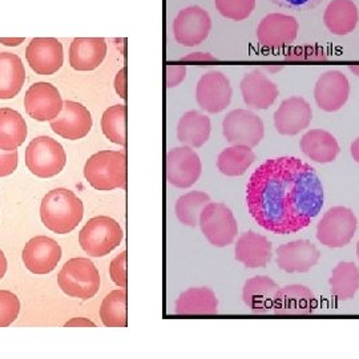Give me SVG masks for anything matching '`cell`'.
I'll list each match as a JSON object with an SVG mask.
<instances>
[{"mask_svg":"<svg viewBox=\"0 0 359 359\" xmlns=\"http://www.w3.org/2000/svg\"><path fill=\"white\" fill-rule=\"evenodd\" d=\"M216 57L212 53L206 52H194L182 57V62H215Z\"/></svg>","mask_w":359,"mask_h":359,"instance_id":"ee69618b","label":"cell"},{"mask_svg":"<svg viewBox=\"0 0 359 359\" xmlns=\"http://www.w3.org/2000/svg\"><path fill=\"white\" fill-rule=\"evenodd\" d=\"M18 168V151H1L0 149V177L13 175Z\"/></svg>","mask_w":359,"mask_h":359,"instance_id":"60d3db41","label":"cell"},{"mask_svg":"<svg viewBox=\"0 0 359 359\" xmlns=\"http://www.w3.org/2000/svg\"><path fill=\"white\" fill-rule=\"evenodd\" d=\"M96 327V323L88 318H72L65 323V327Z\"/></svg>","mask_w":359,"mask_h":359,"instance_id":"f6af8a7d","label":"cell"},{"mask_svg":"<svg viewBox=\"0 0 359 359\" xmlns=\"http://www.w3.org/2000/svg\"><path fill=\"white\" fill-rule=\"evenodd\" d=\"M115 90L121 99H127L126 95V68H121L115 77Z\"/></svg>","mask_w":359,"mask_h":359,"instance_id":"7bdbcfd3","label":"cell"},{"mask_svg":"<svg viewBox=\"0 0 359 359\" xmlns=\"http://www.w3.org/2000/svg\"><path fill=\"white\" fill-rule=\"evenodd\" d=\"M273 246L269 240L256 231H248L243 233L234 250V258L241 262L248 269L264 268L271 259Z\"/></svg>","mask_w":359,"mask_h":359,"instance_id":"603a6c76","label":"cell"},{"mask_svg":"<svg viewBox=\"0 0 359 359\" xmlns=\"http://www.w3.org/2000/svg\"><path fill=\"white\" fill-rule=\"evenodd\" d=\"M107 56L103 38H76L69 47V65L76 71H95Z\"/></svg>","mask_w":359,"mask_h":359,"instance_id":"cb8c5ba5","label":"cell"},{"mask_svg":"<svg viewBox=\"0 0 359 359\" xmlns=\"http://www.w3.org/2000/svg\"><path fill=\"white\" fill-rule=\"evenodd\" d=\"M7 268H8L7 258L4 256L3 250L0 249V280L4 277V274H6V271H7Z\"/></svg>","mask_w":359,"mask_h":359,"instance_id":"7dc6e473","label":"cell"},{"mask_svg":"<svg viewBox=\"0 0 359 359\" xmlns=\"http://www.w3.org/2000/svg\"><path fill=\"white\" fill-rule=\"evenodd\" d=\"M100 318L107 327L127 326V293L121 287L107 295L100 306Z\"/></svg>","mask_w":359,"mask_h":359,"instance_id":"e575fe53","label":"cell"},{"mask_svg":"<svg viewBox=\"0 0 359 359\" xmlns=\"http://www.w3.org/2000/svg\"><path fill=\"white\" fill-rule=\"evenodd\" d=\"M84 176L97 191L124 189L127 184V160L123 151H100L90 156Z\"/></svg>","mask_w":359,"mask_h":359,"instance_id":"3957f363","label":"cell"},{"mask_svg":"<svg viewBox=\"0 0 359 359\" xmlns=\"http://www.w3.org/2000/svg\"><path fill=\"white\" fill-rule=\"evenodd\" d=\"M218 13L234 22H241L256 8V0H215Z\"/></svg>","mask_w":359,"mask_h":359,"instance_id":"8d00e7d4","label":"cell"},{"mask_svg":"<svg viewBox=\"0 0 359 359\" xmlns=\"http://www.w3.org/2000/svg\"><path fill=\"white\" fill-rule=\"evenodd\" d=\"M212 29V19L204 8L191 6L181 10L173 22L176 41L185 47L201 44Z\"/></svg>","mask_w":359,"mask_h":359,"instance_id":"8fae6325","label":"cell"},{"mask_svg":"<svg viewBox=\"0 0 359 359\" xmlns=\"http://www.w3.org/2000/svg\"><path fill=\"white\" fill-rule=\"evenodd\" d=\"M350 69H351L357 76H359V65H353V67H350Z\"/></svg>","mask_w":359,"mask_h":359,"instance_id":"681fc988","label":"cell"},{"mask_svg":"<svg viewBox=\"0 0 359 359\" xmlns=\"http://www.w3.org/2000/svg\"><path fill=\"white\" fill-rule=\"evenodd\" d=\"M256 160L252 148L245 145H231L224 149L217 157L218 170L229 177L243 176Z\"/></svg>","mask_w":359,"mask_h":359,"instance_id":"d6a6232c","label":"cell"},{"mask_svg":"<svg viewBox=\"0 0 359 359\" xmlns=\"http://www.w3.org/2000/svg\"><path fill=\"white\" fill-rule=\"evenodd\" d=\"M126 105L117 104L109 107L102 117L104 136L114 144L126 145Z\"/></svg>","mask_w":359,"mask_h":359,"instance_id":"d590c367","label":"cell"},{"mask_svg":"<svg viewBox=\"0 0 359 359\" xmlns=\"http://www.w3.org/2000/svg\"><path fill=\"white\" fill-rule=\"evenodd\" d=\"M26 81V69L20 57L11 52L0 53V100L19 95Z\"/></svg>","mask_w":359,"mask_h":359,"instance_id":"83f0119b","label":"cell"},{"mask_svg":"<svg viewBox=\"0 0 359 359\" xmlns=\"http://www.w3.org/2000/svg\"><path fill=\"white\" fill-rule=\"evenodd\" d=\"M210 118L198 111L184 114L177 124L179 142L191 148H201L210 137Z\"/></svg>","mask_w":359,"mask_h":359,"instance_id":"f546056e","label":"cell"},{"mask_svg":"<svg viewBox=\"0 0 359 359\" xmlns=\"http://www.w3.org/2000/svg\"><path fill=\"white\" fill-rule=\"evenodd\" d=\"M273 4L283 10L297 13H308L318 7L323 0H270Z\"/></svg>","mask_w":359,"mask_h":359,"instance_id":"ab89813d","label":"cell"},{"mask_svg":"<svg viewBox=\"0 0 359 359\" xmlns=\"http://www.w3.org/2000/svg\"><path fill=\"white\" fill-rule=\"evenodd\" d=\"M67 164L63 145L50 136H39L26 149V165L32 175L50 179L59 175Z\"/></svg>","mask_w":359,"mask_h":359,"instance_id":"8992f818","label":"cell"},{"mask_svg":"<svg viewBox=\"0 0 359 359\" xmlns=\"http://www.w3.org/2000/svg\"><path fill=\"white\" fill-rule=\"evenodd\" d=\"M330 292L335 299H353L359 290V269L354 262H339L329 280Z\"/></svg>","mask_w":359,"mask_h":359,"instance_id":"1f68e13d","label":"cell"},{"mask_svg":"<svg viewBox=\"0 0 359 359\" xmlns=\"http://www.w3.org/2000/svg\"><path fill=\"white\" fill-rule=\"evenodd\" d=\"M240 90L244 103L252 109H268L278 97L277 86L259 69H255L243 77Z\"/></svg>","mask_w":359,"mask_h":359,"instance_id":"7402d4cb","label":"cell"},{"mask_svg":"<svg viewBox=\"0 0 359 359\" xmlns=\"http://www.w3.org/2000/svg\"><path fill=\"white\" fill-rule=\"evenodd\" d=\"M63 99L55 86L46 81L32 84L25 96V108L36 121H51L60 114Z\"/></svg>","mask_w":359,"mask_h":359,"instance_id":"9a60e30c","label":"cell"},{"mask_svg":"<svg viewBox=\"0 0 359 359\" xmlns=\"http://www.w3.org/2000/svg\"><path fill=\"white\" fill-rule=\"evenodd\" d=\"M57 283L65 294L90 299L100 287L99 270L88 258H72L57 274Z\"/></svg>","mask_w":359,"mask_h":359,"instance_id":"277c9868","label":"cell"},{"mask_svg":"<svg viewBox=\"0 0 359 359\" xmlns=\"http://www.w3.org/2000/svg\"><path fill=\"white\" fill-rule=\"evenodd\" d=\"M187 75L185 65H168L167 75H165V84L168 88H175L181 84Z\"/></svg>","mask_w":359,"mask_h":359,"instance_id":"b9f144b4","label":"cell"},{"mask_svg":"<svg viewBox=\"0 0 359 359\" xmlns=\"http://www.w3.org/2000/svg\"><path fill=\"white\" fill-rule=\"evenodd\" d=\"M350 81L341 71L325 72L314 87V99L325 112L339 111L348 100Z\"/></svg>","mask_w":359,"mask_h":359,"instance_id":"e0dca14e","label":"cell"},{"mask_svg":"<svg viewBox=\"0 0 359 359\" xmlns=\"http://www.w3.org/2000/svg\"><path fill=\"white\" fill-rule=\"evenodd\" d=\"M313 118L310 104L304 99L293 96L283 100L274 114V126L280 135L295 136L308 128Z\"/></svg>","mask_w":359,"mask_h":359,"instance_id":"d6986e66","label":"cell"},{"mask_svg":"<svg viewBox=\"0 0 359 359\" xmlns=\"http://www.w3.org/2000/svg\"><path fill=\"white\" fill-rule=\"evenodd\" d=\"M27 124L23 116L11 108H0V149L13 151L26 142Z\"/></svg>","mask_w":359,"mask_h":359,"instance_id":"4dcf8cb0","label":"cell"},{"mask_svg":"<svg viewBox=\"0 0 359 359\" xmlns=\"http://www.w3.org/2000/svg\"><path fill=\"white\" fill-rule=\"evenodd\" d=\"M26 59L34 72L50 76L63 67L65 48L57 39H32L27 47Z\"/></svg>","mask_w":359,"mask_h":359,"instance_id":"4fadbf2b","label":"cell"},{"mask_svg":"<svg viewBox=\"0 0 359 359\" xmlns=\"http://www.w3.org/2000/svg\"><path fill=\"white\" fill-rule=\"evenodd\" d=\"M203 172V164L198 154L191 147L173 148L167 154L165 175L168 182L176 188H191Z\"/></svg>","mask_w":359,"mask_h":359,"instance_id":"30bf717a","label":"cell"},{"mask_svg":"<svg viewBox=\"0 0 359 359\" xmlns=\"http://www.w3.org/2000/svg\"><path fill=\"white\" fill-rule=\"evenodd\" d=\"M357 225L358 221L351 209L346 206H333L320 221L317 238L327 248H344L353 240Z\"/></svg>","mask_w":359,"mask_h":359,"instance_id":"52a82bcc","label":"cell"},{"mask_svg":"<svg viewBox=\"0 0 359 359\" xmlns=\"http://www.w3.org/2000/svg\"><path fill=\"white\" fill-rule=\"evenodd\" d=\"M350 149H351V156H353V158L355 160V163H357V164H359V137L353 142Z\"/></svg>","mask_w":359,"mask_h":359,"instance_id":"c3c4849f","label":"cell"},{"mask_svg":"<svg viewBox=\"0 0 359 359\" xmlns=\"http://www.w3.org/2000/svg\"><path fill=\"white\" fill-rule=\"evenodd\" d=\"M209 203H210V197L205 192L193 191V192L187 193L181 196L176 203L175 206L176 217L182 225L194 228L200 222L203 209Z\"/></svg>","mask_w":359,"mask_h":359,"instance_id":"836d02e7","label":"cell"},{"mask_svg":"<svg viewBox=\"0 0 359 359\" xmlns=\"http://www.w3.org/2000/svg\"><path fill=\"white\" fill-rule=\"evenodd\" d=\"M231 81L222 72H206L197 83L196 100L209 114H219L229 107L231 100Z\"/></svg>","mask_w":359,"mask_h":359,"instance_id":"7c38bea8","label":"cell"},{"mask_svg":"<svg viewBox=\"0 0 359 359\" xmlns=\"http://www.w3.org/2000/svg\"><path fill=\"white\" fill-rule=\"evenodd\" d=\"M246 204L262 229L292 234L308 228L321 212L323 187L314 168L299 158H270L248 181Z\"/></svg>","mask_w":359,"mask_h":359,"instance_id":"6da1fadb","label":"cell"},{"mask_svg":"<svg viewBox=\"0 0 359 359\" xmlns=\"http://www.w3.org/2000/svg\"><path fill=\"white\" fill-rule=\"evenodd\" d=\"M26 39L25 38H0V43L7 47H18L20 46Z\"/></svg>","mask_w":359,"mask_h":359,"instance_id":"bcb514c9","label":"cell"},{"mask_svg":"<svg viewBox=\"0 0 359 359\" xmlns=\"http://www.w3.org/2000/svg\"><path fill=\"white\" fill-rule=\"evenodd\" d=\"M51 129L67 140L84 139L92 128V117L90 111L83 105L67 100L57 117L50 121Z\"/></svg>","mask_w":359,"mask_h":359,"instance_id":"2e32d148","label":"cell"},{"mask_svg":"<svg viewBox=\"0 0 359 359\" xmlns=\"http://www.w3.org/2000/svg\"><path fill=\"white\" fill-rule=\"evenodd\" d=\"M23 262L34 274H48L55 269L62 258V248L47 236L31 238L23 249Z\"/></svg>","mask_w":359,"mask_h":359,"instance_id":"ac0fdd59","label":"cell"},{"mask_svg":"<svg viewBox=\"0 0 359 359\" xmlns=\"http://www.w3.org/2000/svg\"><path fill=\"white\" fill-rule=\"evenodd\" d=\"M357 256H358V259H359V240H358V244H357Z\"/></svg>","mask_w":359,"mask_h":359,"instance_id":"f907efd6","label":"cell"},{"mask_svg":"<svg viewBox=\"0 0 359 359\" xmlns=\"http://www.w3.org/2000/svg\"><path fill=\"white\" fill-rule=\"evenodd\" d=\"M317 306L313 292L304 285H289L277 290L271 311L277 316H308Z\"/></svg>","mask_w":359,"mask_h":359,"instance_id":"44dd1931","label":"cell"},{"mask_svg":"<svg viewBox=\"0 0 359 359\" xmlns=\"http://www.w3.org/2000/svg\"><path fill=\"white\" fill-rule=\"evenodd\" d=\"M299 25L294 16L269 13L257 27V39L261 46L274 50L293 43L298 36Z\"/></svg>","mask_w":359,"mask_h":359,"instance_id":"5bb4252c","label":"cell"},{"mask_svg":"<svg viewBox=\"0 0 359 359\" xmlns=\"http://www.w3.org/2000/svg\"><path fill=\"white\" fill-rule=\"evenodd\" d=\"M321 253L306 240H297L277 248V265L286 273H308L320 261Z\"/></svg>","mask_w":359,"mask_h":359,"instance_id":"ffe728a7","label":"cell"},{"mask_svg":"<svg viewBox=\"0 0 359 359\" xmlns=\"http://www.w3.org/2000/svg\"><path fill=\"white\" fill-rule=\"evenodd\" d=\"M299 147L305 156L320 164L333 163L341 152L337 139L323 129H311L306 132L299 142Z\"/></svg>","mask_w":359,"mask_h":359,"instance_id":"484cf974","label":"cell"},{"mask_svg":"<svg viewBox=\"0 0 359 359\" xmlns=\"http://www.w3.org/2000/svg\"><path fill=\"white\" fill-rule=\"evenodd\" d=\"M126 258L127 252H121L118 256L112 259L109 266V274L112 281L118 287H127V273H126Z\"/></svg>","mask_w":359,"mask_h":359,"instance_id":"f35d334b","label":"cell"},{"mask_svg":"<svg viewBox=\"0 0 359 359\" xmlns=\"http://www.w3.org/2000/svg\"><path fill=\"white\" fill-rule=\"evenodd\" d=\"M358 22V7L353 0H332L323 13L325 26L338 36L353 32Z\"/></svg>","mask_w":359,"mask_h":359,"instance_id":"4316f807","label":"cell"},{"mask_svg":"<svg viewBox=\"0 0 359 359\" xmlns=\"http://www.w3.org/2000/svg\"><path fill=\"white\" fill-rule=\"evenodd\" d=\"M84 216V205L76 194L65 188L47 193L40 205V218L56 234L74 231Z\"/></svg>","mask_w":359,"mask_h":359,"instance_id":"7a4b0ae2","label":"cell"},{"mask_svg":"<svg viewBox=\"0 0 359 359\" xmlns=\"http://www.w3.org/2000/svg\"><path fill=\"white\" fill-rule=\"evenodd\" d=\"M198 225L209 244L216 248H225L231 245L238 234L236 218L231 209L222 203L210 201L205 205L201 212Z\"/></svg>","mask_w":359,"mask_h":359,"instance_id":"ba28073f","label":"cell"},{"mask_svg":"<svg viewBox=\"0 0 359 359\" xmlns=\"http://www.w3.org/2000/svg\"><path fill=\"white\" fill-rule=\"evenodd\" d=\"M280 286L268 276L249 278L243 287V301L255 314H266L273 308V301Z\"/></svg>","mask_w":359,"mask_h":359,"instance_id":"d4e9b609","label":"cell"},{"mask_svg":"<svg viewBox=\"0 0 359 359\" xmlns=\"http://www.w3.org/2000/svg\"><path fill=\"white\" fill-rule=\"evenodd\" d=\"M123 240L120 224L111 217L97 216L90 218L79 233V244L90 257L108 256Z\"/></svg>","mask_w":359,"mask_h":359,"instance_id":"5b68a950","label":"cell"},{"mask_svg":"<svg viewBox=\"0 0 359 359\" xmlns=\"http://www.w3.org/2000/svg\"><path fill=\"white\" fill-rule=\"evenodd\" d=\"M217 308L215 292L209 287H192L180 294L175 311L179 316H213Z\"/></svg>","mask_w":359,"mask_h":359,"instance_id":"f1b7e54d","label":"cell"},{"mask_svg":"<svg viewBox=\"0 0 359 359\" xmlns=\"http://www.w3.org/2000/svg\"><path fill=\"white\" fill-rule=\"evenodd\" d=\"M222 130L226 142L231 145L253 148L265 136L264 121L249 109H234L225 116Z\"/></svg>","mask_w":359,"mask_h":359,"instance_id":"9c48e42d","label":"cell"},{"mask_svg":"<svg viewBox=\"0 0 359 359\" xmlns=\"http://www.w3.org/2000/svg\"><path fill=\"white\" fill-rule=\"evenodd\" d=\"M20 313V301L8 290H0V327H7L16 321Z\"/></svg>","mask_w":359,"mask_h":359,"instance_id":"74e56055","label":"cell"}]
</instances>
